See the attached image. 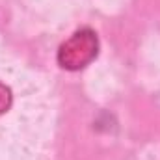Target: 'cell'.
Segmentation results:
<instances>
[{
	"label": "cell",
	"instance_id": "obj_1",
	"mask_svg": "<svg viewBox=\"0 0 160 160\" xmlns=\"http://www.w3.org/2000/svg\"><path fill=\"white\" fill-rule=\"evenodd\" d=\"M99 39L97 34L89 28H82L75 32L58 50V63L63 69L78 71L82 67L89 65L97 58Z\"/></svg>",
	"mask_w": 160,
	"mask_h": 160
},
{
	"label": "cell",
	"instance_id": "obj_2",
	"mask_svg": "<svg viewBox=\"0 0 160 160\" xmlns=\"http://www.w3.org/2000/svg\"><path fill=\"white\" fill-rule=\"evenodd\" d=\"M9 104H11L9 89H8L6 86H2V84H0V114H2L4 110H8V108H9Z\"/></svg>",
	"mask_w": 160,
	"mask_h": 160
}]
</instances>
